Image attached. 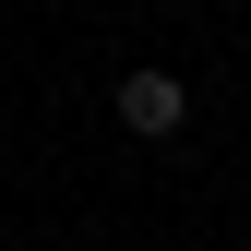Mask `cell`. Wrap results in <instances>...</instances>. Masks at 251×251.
<instances>
[{"label":"cell","mask_w":251,"mask_h":251,"mask_svg":"<svg viewBox=\"0 0 251 251\" xmlns=\"http://www.w3.org/2000/svg\"><path fill=\"white\" fill-rule=\"evenodd\" d=\"M120 120H132V132H155V144H168L179 120H192V96H179V72H132V84H120Z\"/></svg>","instance_id":"1"}]
</instances>
